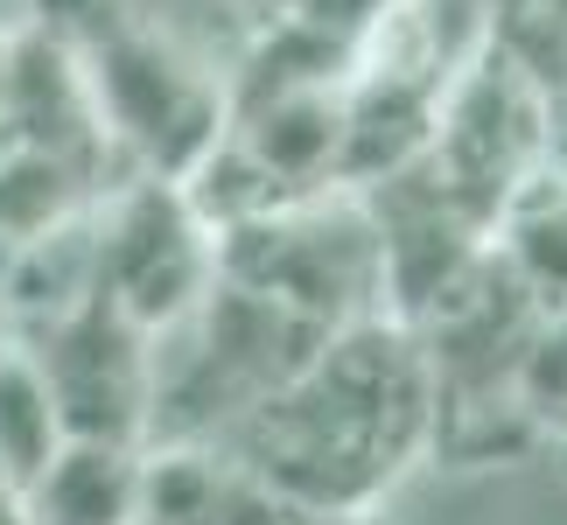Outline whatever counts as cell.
<instances>
[{
	"instance_id": "1",
	"label": "cell",
	"mask_w": 567,
	"mask_h": 525,
	"mask_svg": "<svg viewBox=\"0 0 567 525\" xmlns=\"http://www.w3.org/2000/svg\"><path fill=\"white\" fill-rule=\"evenodd\" d=\"M427 428L434 392L421 337L400 316H364L330 330L288 385H274L210 442H225L295 512L372 518L427 455Z\"/></svg>"
},
{
	"instance_id": "2",
	"label": "cell",
	"mask_w": 567,
	"mask_h": 525,
	"mask_svg": "<svg viewBox=\"0 0 567 525\" xmlns=\"http://www.w3.org/2000/svg\"><path fill=\"white\" fill-rule=\"evenodd\" d=\"M29 21H42L78 56L105 134L134 168L183 183L217 147L225 78L210 63H196L183 42H168L162 29H147L126 0H35Z\"/></svg>"
},
{
	"instance_id": "3",
	"label": "cell",
	"mask_w": 567,
	"mask_h": 525,
	"mask_svg": "<svg viewBox=\"0 0 567 525\" xmlns=\"http://www.w3.org/2000/svg\"><path fill=\"white\" fill-rule=\"evenodd\" d=\"M322 337L330 330L295 316L288 301L217 274L147 343V434L141 442H210V434H225L274 385H288L316 358Z\"/></svg>"
},
{
	"instance_id": "4",
	"label": "cell",
	"mask_w": 567,
	"mask_h": 525,
	"mask_svg": "<svg viewBox=\"0 0 567 525\" xmlns=\"http://www.w3.org/2000/svg\"><path fill=\"white\" fill-rule=\"evenodd\" d=\"M217 274L288 301L295 316L343 330V322L385 316V246L379 217L351 183H322L301 196L238 217L217 231Z\"/></svg>"
},
{
	"instance_id": "5",
	"label": "cell",
	"mask_w": 567,
	"mask_h": 525,
	"mask_svg": "<svg viewBox=\"0 0 567 525\" xmlns=\"http://www.w3.org/2000/svg\"><path fill=\"white\" fill-rule=\"evenodd\" d=\"M427 162L491 217H505L512 196L526 189L533 175L554 168V105H547V92H539V78L497 35L455 71V84L442 92Z\"/></svg>"
},
{
	"instance_id": "6",
	"label": "cell",
	"mask_w": 567,
	"mask_h": 525,
	"mask_svg": "<svg viewBox=\"0 0 567 525\" xmlns=\"http://www.w3.org/2000/svg\"><path fill=\"white\" fill-rule=\"evenodd\" d=\"M99 231V295H113L141 330L176 322L217 280V231L189 204L176 175H120L92 204Z\"/></svg>"
},
{
	"instance_id": "7",
	"label": "cell",
	"mask_w": 567,
	"mask_h": 525,
	"mask_svg": "<svg viewBox=\"0 0 567 525\" xmlns=\"http://www.w3.org/2000/svg\"><path fill=\"white\" fill-rule=\"evenodd\" d=\"M14 343L50 379L63 434H84V442H141L147 434V343H155V330H141L113 295L92 288L63 316L21 330Z\"/></svg>"
},
{
	"instance_id": "8",
	"label": "cell",
	"mask_w": 567,
	"mask_h": 525,
	"mask_svg": "<svg viewBox=\"0 0 567 525\" xmlns=\"http://www.w3.org/2000/svg\"><path fill=\"white\" fill-rule=\"evenodd\" d=\"M0 120L14 126L21 147H42V155H63L71 168H84L92 183H120L134 175V162L113 147L99 120V99L84 84L78 56L42 29V21H21V29L0 42Z\"/></svg>"
},
{
	"instance_id": "9",
	"label": "cell",
	"mask_w": 567,
	"mask_h": 525,
	"mask_svg": "<svg viewBox=\"0 0 567 525\" xmlns=\"http://www.w3.org/2000/svg\"><path fill=\"white\" fill-rule=\"evenodd\" d=\"M141 518L155 525H288L301 518L225 442H141Z\"/></svg>"
},
{
	"instance_id": "10",
	"label": "cell",
	"mask_w": 567,
	"mask_h": 525,
	"mask_svg": "<svg viewBox=\"0 0 567 525\" xmlns=\"http://www.w3.org/2000/svg\"><path fill=\"white\" fill-rule=\"evenodd\" d=\"M238 162H246L274 196H301L322 183H343V84H316V92H280L259 105H231L225 134Z\"/></svg>"
},
{
	"instance_id": "11",
	"label": "cell",
	"mask_w": 567,
	"mask_h": 525,
	"mask_svg": "<svg viewBox=\"0 0 567 525\" xmlns=\"http://www.w3.org/2000/svg\"><path fill=\"white\" fill-rule=\"evenodd\" d=\"M29 525H134L141 518V442L71 434L42 476L21 491Z\"/></svg>"
},
{
	"instance_id": "12",
	"label": "cell",
	"mask_w": 567,
	"mask_h": 525,
	"mask_svg": "<svg viewBox=\"0 0 567 525\" xmlns=\"http://www.w3.org/2000/svg\"><path fill=\"white\" fill-rule=\"evenodd\" d=\"M92 196H99V183L84 168L14 141L8 155H0V267H8V253H21L29 238H42L50 225H63V217H78Z\"/></svg>"
},
{
	"instance_id": "13",
	"label": "cell",
	"mask_w": 567,
	"mask_h": 525,
	"mask_svg": "<svg viewBox=\"0 0 567 525\" xmlns=\"http://www.w3.org/2000/svg\"><path fill=\"white\" fill-rule=\"evenodd\" d=\"M497 253L518 267V280L547 301H567V168L554 162L547 175H533L526 189L497 217Z\"/></svg>"
},
{
	"instance_id": "14",
	"label": "cell",
	"mask_w": 567,
	"mask_h": 525,
	"mask_svg": "<svg viewBox=\"0 0 567 525\" xmlns=\"http://www.w3.org/2000/svg\"><path fill=\"white\" fill-rule=\"evenodd\" d=\"M63 442H71V434H63V413L50 400V379H42L35 358L8 337L0 343V470H8V484L29 491Z\"/></svg>"
},
{
	"instance_id": "15",
	"label": "cell",
	"mask_w": 567,
	"mask_h": 525,
	"mask_svg": "<svg viewBox=\"0 0 567 525\" xmlns=\"http://www.w3.org/2000/svg\"><path fill=\"white\" fill-rule=\"evenodd\" d=\"M147 29H162L168 42H183V50L196 63H210L217 78L231 71V56H238V42L252 35V14H246V0H126Z\"/></svg>"
},
{
	"instance_id": "16",
	"label": "cell",
	"mask_w": 567,
	"mask_h": 525,
	"mask_svg": "<svg viewBox=\"0 0 567 525\" xmlns=\"http://www.w3.org/2000/svg\"><path fill=\"white\" fill-rule=\"evenodd\" d=\"M497 42L539 78V92L554 105V162L567 168V0H533L526 21H512Z\"/></svg>"
},
{
	"instance_id": "17",
	"label": "cell",
	"mask_w": 567,
	"mask_h": 525,
	"mask_svg": "<svg viewBox=\"0 0 567 525\" xmlns=\"http://www.w3.org/2000/svg\"><path fill=\"white\" fill-rule=\"evenodd\" d=\"M518 406H526L539 442H554L567 428V301H554V309L539 316L533 350H526V364H518Z\"/></svg>"
},
{
	"instance_id": "18",
	"label": "cell",
	"mask_w": 567,
	"mask_h": 525,
	"mask_svg": "<svg viewBox=\"0 0 567 525\" xmlns=\"http://www.w3.org/2000/svg\"><path fill=\"white\" fill-rule=\"evenodd\" d=\"M288 8H295V0H246L252 21H274V14H288Z\"/></svg>"
},
{
	"instance_id": "19",
	"label": "cell",
	"mask_w": 567,
	"mask_h": 525,
	"mask_svg": "<svg viewBox=\"0 0 567 525\" xmlns=\"http://www.w3.org/2000/svg\"><path fill=\"white\" fill-rule=\"evenodd\" d=\"M288 525H379V518H316V512H301V518H288Z\"/></svg>"
},
{
	"instance_id": "20",
	"label": "cell",
	"mask_w": 567,
	"mask_h": 525,
	"mask_svg": "<svg viewBox=\"0 0 567 525\" xmlns=\"http://www.w3.org/2000/svg\"><path fill=\"white\" fill-rule=\"evenodd\" d=\"M547 449H554V463H560V476H567V428L554 434V442H547Z\"/></svg>"
},
{
	"instance_id": "21",
	"label": "cell",
	"mask_w": 567,
	"mask_h": 525,
	"mask_svg": "<svg viewBox=\"0 0 567 525\" xmlns=\"http://www.w3.org/2000/svg\"><path fill=\"white\" fill-rule=\"evenodd\" d=\"M0 343H8V316H0Z\"/></svg>"
},
{
	"instance_id": "22",
	"label": "cell",
	"mask_w": 567,
	"mask_h": 525,
	"mask_svg": "<svg viewBox=\"0 0 567 525\" xmlns=\"http://www.w3.org/2000/svg\"><path fill=\"white\" fill-rule=\"evenodd\" d=\"M134 525H155V518H134Z\"/></svg>"
},
{
	"instance_id": "23",
	"label": "cell",
	"mask_w": 567,
	"mask_h": 525,
	"mask_svg": "<svg viewBox=\"0 0 567 525\" xmlns=\"http://www.w3.org/2000/svg\"><path fill=\"white\" fill-rule=\"evenodd\" d=\"M0 42H8V35H0Z\"/></svg>"
}]
</instances>
